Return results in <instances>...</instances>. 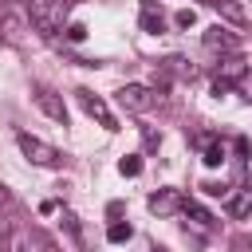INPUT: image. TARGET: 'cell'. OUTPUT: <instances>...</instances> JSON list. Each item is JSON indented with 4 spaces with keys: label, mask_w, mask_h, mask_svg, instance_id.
I'll return each instance as SVG.
<instances>
[{
    "label": "cell",
    "mask_w": 252,
    "mask_h": 252,
    "mask_svg": "<svg viewBox=\"0 0 252 252\" xmlns=\"http://www.w3.org/2000/svg\"><path fill=\"white\" fill-rule=\"evenodd\" d=\"M181 209H185V217H193V220H197L201 228H213V213H209V209H201L197 201H185Z\"/></svg>",
    "instance_id": "cell-10"
},
{
    "label": "cell",
    "mask_w": 252,
    "mask_h": 252,
    "mask_svg": "<svg viewBox=\"0 0 252 252\" xmlns=\"http://www.w3.org/2000/svg\"><path fill=\"white\" fill-rule=\"evenodd\" d=\"M28 12L43 35H55L63 28V0H28Z\"/></svg>",
    "instance_id": "cell-2"
},
{
    "label": "cell",
    "mask_w": 252,
    "mask_h": 252,
    "mask_svg": "<svg viewBox=\"0 0 252 252\" xmlns=\"http://www.w3.org/2000/svg\"><path fill=\"white\" fill-rule=\"evenodd\" d=\"M173 24H177V28H193V24H197V12H193V8H181V12L173 16Z\"/></svg>",
    "instance_id": "cell-14"
},
{
    "label": "cell",
    "mask_w": 252,
    "mask_h": 252,
    "mask_svg": "<svg viewBox=\"0 0 252 252\" xmlns=\"http://www.w3.org/2000/svg\"><path fill=\"white\" fill-rule=\"evenodd\" d=\"M118 106H126L130 114H146V110L154 106V91L142 87V83H126V87L118 91Z\"/></svg>",
    "instance_id": "cell-4"
},
{
    "label": "cell",
    "mask_w": 252,
    "mask_h": 252,
    "mask_svg": "<svg viewBox=\"0 0 252 252\" xmlns=\"http://www.w3.org/2000/svg\"><path fill=\"white\" fill-rule=\"evenodd\" d=\"M209 4H213V0H209Z\"/></svg>",
    "instance_id": "cell-20"
},
{
    "label": "cell",
    "mask_w": 252,
    "mask_h": 252,
    "mask_svg": "<svg viewBox=\"0 0 252 252\" xmlns=\"http://www.w3.org/2000/svg\"><path fill=\"white\" fill-rule=\"evenodd\" d=\"M0 205H8V185L0 181Z\"/></svg>",
    "instance_id": "cell-17"
},
{
    "label": "cell",
    "mask_w": 252,
    "mask_h": 252,
    "mask_svg": "<svg viewBox=\"0 0 252 252\" xmlns=\"http://www.w3.org/2000/svg\"><path fill=\"white\" fill-rule=\"evenodd\" d=\"M130 236H134V228L122 224V220H114V224L106 228V240H110V244H122V240H130Z\"/></svg>",
    "instance_id": "cell-11"
},
{
    "label": "cell",
    "mask_w": 252,
    "mask_h": 252,
    "mask_svg": "<svg viewBox=\"0 0 252 252\" xmlns=\"http://www.w3.org/2000/svg\"><path fill=\"white\" fill-rule=\"evenodd\" d=\"M205 47H209V51H236V47H240V39H236L228 28L213 24V28H205Z\"/></svg>",
    "instance_id": "cell-6"
},
{
    "label": "cell",
    "mask_w": 252,
    "mask_h": 252,
    "mask_svg": "<svg viewBox=\"0 0 252 252\" xmlns=\"http://www.w3.org/2000/svg\"><path fill=\"white\" fill-rule=\"evenodd\" d=\"M0 4H12V0H0Z\"/></svg>",
    "instance_id": "cell-19"
},
{
    "label": "cell",
    "mask_w": 252,
    "mask_h": 252,
    "mask_svg": "<svg viewBox=\"0 0 252 252\" xmlns=\"http://www.w3.org/2000/svg\"><path fill=\"white\" fill-rule=\"evenodd\" d=\"M236 91H240V94H244V98L252 102V71H244V75L236 79Z\"/></svg>",
    "instance_id": "cell-15"
},
{
    "label": "cell",
    "mask_w": 252,
    "mask_h": 252,
    "mask_svg": "<svg viewBox=\"0 0 252 252\" xmlns=\"http://www.w3.org/2000/svg\"><path fill=\"white\" fill-rule=\"evenodd\" d=\"M35 106L51 118V122H59V126H67V106H63V98L55 94V91H47V87H35Z\"/></svg>",
    "instance_id": "cell-5"
},
{
    "label": "cell",
    "mask_w": 252,
    "mask_h": 252,
    "mask_svg": "<svg viewBox=\"0 0 252 252\" xmlns=\"http://www.w3.org/2000/svg\"><path fill=\"white\" fill-rule=\"evenodd\" d=\"M213 8H217L224 20H232V24H248V12H244L236 0H213Z\"/></svg>",
    "instance_id": "cell-9"
},
{
    "label": "cell",
    "mask_w": 252,
    "mask_h": 252,
    "mask_svg": "<svg viewBox=\"0 0 252 252\" xmlns=\"http://www.w3.org/2000/svg\"><path fill=\"white\" fill-rule=\"evenodd\" d=\"M75 98H79V106H83V114H91V118H98V126H106V130H118V122H114V114H110V106L94 94V91H87V87H79L75 91Z\"/></svg>",
    "instance_id": "cell-3"
},
{
    "label": "cell",
    "mask_w": 252,
    "mask_h": 252,
    "mask_svg": "<svg viewBox=\"0 0 252 252\" xmlns=\"http://www.w3.org/2000/svg\"><path fill=\"white\" fill-rule=\"evenodd\" d=\"M181 205H185V197H181L177 189H161V193H154V197H150V209H154L158 217H169V213H173V209H181Z\"/></svg>",
    "instance_id": "cell-8"
},
{
    "label": "cell",
    "mask_w": 252,
    "mask_h": 252,
    "mask_svg": "<svg viewBox=\"0 0 252 252\" xmlns=\"http://www.w3.org/2000/svg\"><path fill=\"white\" fill-rule=\"evenodd\" d=\"M67 39H71V43H83V39H87V28H83V24H71V28H67Z\"/></svg>",
    "instance_id": "cell-16"
},
{
    "label": "cell",
    "mask_w": 252,
    "mask_h": 252,
    "mask_svg": "<svg viewBox=\"0 0 252 252\" xmlns=\"http://www.w3.org/2000/svg\"><path fill=\"white\" fill-rule=\"evenodd\" d=\"M118 169H122L126 177H138V173H142V158H138V154H126V158L118 161Z\"/></svg>",
    "instance_id": "cell-12"
},
{
    "label": "cell",
    "mask_w": 252,
    "mask_h": 252,
    "mask_svg": "<svg viewBox=\"0 0 252 252\" xmlns=\"http://www.w3.org/2000/svg\"><path fill=\"white\" fill-rule=\"evenodd\" d=\"M154 252H169V248H154Z\"/></svg>",
    "instance_id": "cell-18"
},
{
    "label": "cell",
    "mask_w": 252,
    "mask_h": 252,
    "mask_svg": "<svg viewBox=\"0 0 252 252\" xmlns=\"http://www.w3.org/2000/svg\"><path fill=\"white\" fill-rule=\"evenodd\" d=\"M220 161H224V146H209V150H205V165H209V169H217Z\"/></svg>",
    "instance_id": "cell-13"
},
{
    "label": "cell",
    "mask_w": 252,
    "mask_h": 252,
    "mask_svg": "<svg viewBox=\"0 0 252 252\" xmlns=\"http://www.w3.org/2000/svg\"><path fill=\"white\" fill-rule=\"evenodd\" d=\"M16 146L24 150V158H28L32 165H43V169H55V165L63 161V154H59L51 142H43V138H35V134H28V130L16 134Z\"/></svg>",
    "instance_id": "cell-1"
},
{
    "label": "cell",
    "mask_w": 252,
    "mask_h": 252,
    "mask_svg": "<svg viewBox=\"0 0 252 252\" xmlns=\"http://www.w3.org/2000/svg\"><path fill=\"white\" fill-rule=\"evenodd\" d=\"M142 32H150V35H161L165 32V16H161V8L154 4V0H142Z\"/></svg>",
    "instance_id": "cell-7"
}]
</instances>
